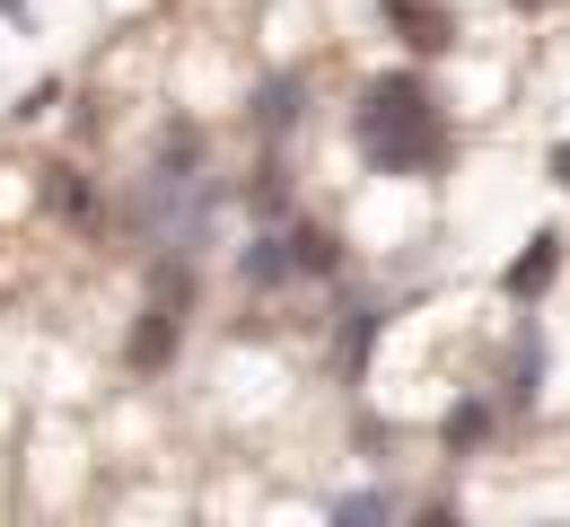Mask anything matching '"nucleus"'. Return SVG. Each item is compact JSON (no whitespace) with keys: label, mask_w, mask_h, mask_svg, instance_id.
I'll list each match as a JSON object with an SVG mask.
<instances>
[{"label":"nucleus","mask_w":570,"mask_h":527,"mask_svg":"<svg viewBox=\"0 0 570 527\" xmlns=\"http://www.w3.org/2000/svg\"><path fill=\"white\" fill-rule=\"evenodd\" d=\"M185 352V308H167V300H149L141 316H132V334H124V361L141 378H158L167 361Z\"/></svg>","instance_id":"obj_4"},{"label":"nucleus","mask_w":570,"mask_h":527,"mask_svg":"<svg viewBox=\"0 0 570 527\" xmlns=\"http://www.w3.org/2000/svg\"><path fill=\"white\" fill-rule=\"evenodd\" d=\"M562 246H570L562 228H535V237H527V255L500 273V300H509V308H544V291L562 282Z\"/></svg>","instance_id":"obj_3"},{"label":"nucleus","mask_w":570,"mask_h":527,"mask_svg":"<svg viewBox=\"0 0 570 527\" xmlns=\"http://www.w3.org/2000/svg\"><path fill=\"white\" fill-rule=\"evenodd\" d=\"M518 9H527V18H535V9H553V0H518Z\"/></svg>","instance_id":"obj_15"},{"label":"nucleus","mask_w":570,"mask_h":527,"mask_svg":"<svg viewBox=\"0 0 570 527\" xmlns=\"http://www.w3.org/2000/svg\"><path fill=\"white\" fill-rule=\"evenodd\" d=\"M535 387H544V334L518 325V334H509V370H500V413H527Z\"/></svg>","instance_id":"obj_6"},{"label":"nucleus","mask_w":570,"mask_h":527,"mask_svg":"<svg viewBox=\"0 0 570 527\" xmlns=\"http://www.w3.org/2000/svg\"><path fill=\"white\" fill-rule=\"evenodd\" d=\"M289 255H298V282H334V273H343V228L289 221Z\"/></svg>","instance_id":"obj_11"},{"label":"nucleus","mask_w":570,"mask_h":527,"mask_svg":"<svg viewBox=\"0 0 570 527\" xmlns=\"http://www.w3.org/2000/svg\"><path fill=\"white\" fill-rule=\"evenodd\" d=\"M404 501L395 492H343V501H325V519H343V527H368V519H395Z\"/></svg>","instance_id":"obj_13"},{"label":"nucleus","mask_w":570,"mask_h":527,"mask_svg":"<svg viewBox=\"0 0 570 527\" xmlns=\"http://www.w3.org/2000/svg\"><path fill=\"white\" fill-rule=\"evenodd\" d=\"M377 334H386V308H343V334H334V370H343V387H360L368 378V352H377Z\"/></svg>","instance_id":"obj_9"},{"label":"nucleus","mask_w":570,"mask_h":527,"mask_svg":"<svg viewBox=\"0 0 570 527\" xmlns=\"http://www.w3.org/2000/svg\"><path fill=\"white\" fill-rule=\"evenodd\" d=\"M237 203H246V221H255V228H282V221H289V158H282V150H264Z\"/></svg>","instance_id":"obj_8"},{"label":"nucleus","mask_w":570,"mask_h":527,"mask_svg":"<svg viewBox=\"0 0 570 527\" xmlns=\"http://www.w3.org/2000/svg\"><path fill=\"white\" fill-rule=\"evenodd\" d=\"M45 203H53V212H71V221H88V203H97V194H88V167L53 158V167H45Z\"/></svg>","instance_id":"obj_12"},{"label":"nucleus","mask_w":570,"mask_h":527,"mask_svg":"<svg viewBox=\"0 0 570 527\" xmlns=\"http://www.w3.org/2000/svg\"><path fill=\"white\" fill-rule=\"evenodd\" d=\"M386 36H395L413 62H439V53H456L465 18H456L448 0H386Z\"/></svg>","instance_id":"obj_2"},{"label":"nucleus","mask_w":570,"mask_h":527,"mask_svg":"<svg viewBox=\"0 0 570 527\" xmlns=\"http://www.w3.org/2000/svg\"><path fill=\"white\" fill-rule=\"evenodd\" d=\"M237 282L264 300V291H289L298 282V255H289V221L282 228H255L246 246H237Z\"/></svg>","instance_id":"obj_5"},{"label":"nucleus","mask_w":570,"mask_h":527,"mask_svg":"<svg viewBox=\"0 0 570 527\" xmlns=\"http://www.w3.org/2000/svg\"><path fill=\"white\" fill-rule=\"evenodd\" d=\"M352 150L368 158V176H448L456 133H448V106H439L422 62H395V71H377L360 88Z\"/></svg>","instance_id":"obj_1"},{"label":"nucleus","mask_w":570,"mask_h":527,"mask_svg":"<svg viewBox=\"0 0 570 527\" xmlns=\"http://www.w3.org/2000/svg\"><path fill=\"white\" fill-rule=\"evenodd\" d=\"M544 176H553V185L570 194V141H553V158H544Z\"/></svg>","instance_id":"obj_14"},{"label":"nucleus","mask_w":570,"mask_h":527,"mask_svg":"<svg viewBox=\"0 0 570 527\" xmlns=\"http://www.w3.org/2000/svg\"><path fill=\"white\" fill-rule=\"evenodd\" d=\"M500 422H509V413H500V396H456V404H448V422H439V449H448V457H474Z\"/></svg>","instance_id":"obj_7"},{"label":"nucleus","mask_w":570,"mask_h":527,"mask_svg":"<svg viewBox=\"0 0 570 527\" xmlns=\"http://www.w3.org/2000/svg\"><path fill=\"white\" fill-rule=\"evenodd\" d=\"M298 115H307V79H298V71H282V79L255 88V133H264V141H289Z\"/></svg>","instance_id":"obj_10"}]
</instances>
